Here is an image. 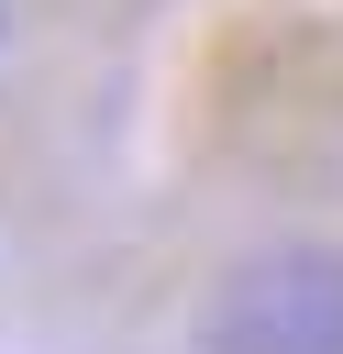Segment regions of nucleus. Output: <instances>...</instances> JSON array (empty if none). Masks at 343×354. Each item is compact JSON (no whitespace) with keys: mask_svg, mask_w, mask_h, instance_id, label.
<instances>
[{"mask_svg":"<svg viewBox=\"0 0 343 354\" xmlns=\"http://www.w3.org/2000/svg\"><path fill=\"white\" fill-rule=\"evenodd\" d=\"M210 354H343V254L332 243H266L210 288L199 321Z\"/></svg>","mask_w":343,"mask_h":354,"instance_id":"obj_1","label":"nucleus"},{"mask_svg":"<svg viewBox=\"0 0 343 354\" xmlns=\"http://www.w3.org/2000/svg\"><path fill=\"white\" fill-rule=\"evenodd\" d=\"M0 44H11V0H0Z\"/></svg>","mask_w":343,"mask_h":354,"instance_id":"obj_2","label":"nucleus"}]
</instances>
